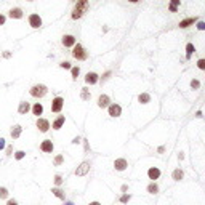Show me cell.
<instances>
[{"label":"cell","instance_id":"44","mask_svg":"<svg viewBox=\"0 0 205 205\" xmlns=\"http://www.w3.org/2000/svg\"><path fill=\"white\" fill-rule=\"evenodd\" d=\"M66 205H74V203H72V202H68V203H66Z\"/></svg>","mask_w":205,"mask_h":205},{"label":"cell","instance_id":"25","mask_svg":"<svg viewBox=\"0 0 205 205\" xmlns=\"http://www.w3.org/2000/svg\"><path fill=\"white\" fill-rule=\"evenodd\" d=\"M178 5H180V0H172L168 10H170V11H176V10H178Z\"/></svg>","mask_w":205,"mask_h":205},{"label":"cell","instance_id":"32","mask_svg":"<svg viewBox=\"0 0 205 205\" xmlns=\"http://www.w3.org/2000/svg\"><path fill=\"white\" fill-rule=\"evenodd\" d=\"M79 74H80V69H79V68H72V77H74V79H77Z\"/></svg>","mask_w":205,"mask_h":205},{"label":"cell","instance_id":"20","mask_svg":"<svg viewBox=\"0 0 205 205\" xmlns=\"http://www.w3.org/2000/svg\"><path fill=\"white\" fill-rule=\"evenodd\" d=\"M64 120H66V119H64V116H59V117L53 122V128H55V130H59V128L64 125Z\"/></svg>","mask_w":205,"mask_h":205},{"label":"cell","instance_id":"21","mask_svg":"<svg viewBox=\"0 0 205 205\" xmlns=\"http://www.w3.org/2000/svg\"><path fill=\"white\" fill-rule=\"evenodd\" d=\"M138 101H139V102H143V104H146V102L151 101V96H149L147 93H141V95L138 96Z\"/></svg>","mask_w":205,"mask_h":205},{"label":"cell","instance_id":"46","mask_svg":"<svg viewBox=\"0 0 205 205\" xmlns=\"http://www.w3.org/2000/svg\"><path fill=\"white\" fill-rule=\"evenodd\" d=\"M29 2H32V0H29Z\"/></svg>","mask_w":205,"mask_h":205},{"label":"cell","instance_id":"19","mask_svg":"<svg viewBox=\"0 0 205 205\" xmlns=\"http://www.w3.org/2000/svg\"><path fill=\"white\" fill-rule=\"evenodd\" d=\"M42 112H43V106L40 104V102H35V104L32 106V114L39 117V116H42Z\"/></svg>","mask_w":205,"mask_h":205},{"label":"cell","instance_id":"33","mask_svg":"<svg viewBox=\"0 0 205 205\" xmlns=\"http://www.w3.org/2000/svg\"><path fill=\"white\" fill-rule=\"evenodd\" d=\"M61 183H63L61 175H56V176H55V184H56V186H61Z\"/></svg>","mask_w":205,"mask_h":205},{"label":"cell","instance_id":"22","mask_svg":"<svg viewBox=\"0 0 205 205\" xmlns=\"http://www.w3.org/2000/svg\"><path fill=\"white\" fill-rule=\"evenodd\" d=\"M147 192L149 194H155V192H159V186H157L155 183H151L147 186Z\"/></svg>","mask_w":205,"mask_h":205},{"label":"cell","instance_id":"26","mask_svg":"<svg viewBox=\"0 0 205 205\" xmlns=\"http://www.w3.org/2000/svg\"><path fill=\"white\" fill-rule=\"evenodd\" d=\"M181 178H183V172H181V170H175V172H173V180H175V181H180Z\"/></svg>","mask_w":205,"mask_h":205},{"label":"cell","instance_id":"8","mask_svg":"<svg viewBox=\"0 0 205 205\" xmlns=\"http://www.w3.org/2000/svg\"><path fill=\"white\" fill-rule=\"evenodd\" d=\"M120 114H122V107L119 104H111L109 106V116L111 117H119Z\"/></svg>","mask_w":205,"mask_h":205},{"label":"cell","instance_id":"35","mask_svg":"<svg viewBox=\"0 0 205 205\" xmlns=\"http://www.w3.org/2000/svg\"><path fill=\"white\" fill-rule=\"evenodd\" d=\"M197 68L202 69V71L205 69V59H199V61H197Z\"/></svg>","mask_w":205,"mask_h":205},{"label":"cell","instance_id":"23","mask_svg":"<svg viewBox=\"0 0 205 205\" xmlns=\"http://www.w3.org/2000/svg\"><path fill=\"white\" fill-rule=\"evenodd\" d=\"M186 51H188V53H186V58H191V55L195 51L194 45H192V43H188V45H186Z\"/></svg>","mask_w":205,"mask_h":205},{"label":"cell","instance_id":"24","mask_svg":"<svg viewBox=\"0 0 205 205\" xmlns=\"http://www.w3.org/2000/svg\"><path fill=\"white\" fill-rule=\"evenodd\" d=\"M51 192H53L55 195H56L58 199H63V200H64V192H63L59 188H53V189H51Z\"/></svg>","mask_w":205,"mask_h":205},{"label":"cell","instance_id":"5","mask_svg":"<svg viewBox=\"0 0 205 205\" xmlns=\"http://www.w3.org/2000/svg\"><path fill=\"white\" fill-rule=\"evenodd\" d=\"M29 26L31 27H34V29H39V27L42 26V18L39 16V15H31L29 16Z\"/></svg>","mask_w":205,"mask_h":205},{"label":"cell","instance_id":"41","mask_svg":"<svg viewBox=\"0 0 205 205\" xmlns=\"http://www.w3.org/2000/svg\"><path fill=\"white\" fill-rule=\"evenodd\" d=\"M109 76H111V72H106V74H104V77H102V80H107Z\"/></svg>","mask_w":205,"mask_h":205},{"label":"cell","instance_id":"31","mask_svg":"<svg viewBox=\"0 0 205 205\" xmlns=\"http://www.w3.org/2000/svg\"><path fill=\"white\" fill-rule=\"evenodd\" d=\"M191 87H192L194 90H197V88L200 87V82H199V80H195V79H194V80L191 82Z\"/></svg>","mask_w":205,"mask_h":205},{"label":"cell","instance_id":"12","mask_svg":"<svg viewBox=\"0 0 205 205\" xmlns=\"http://www.w3.org/2000/svg\"><path fill=\"white\" fill-rule=\"evenodd\" d=\"M29 111H31V104H29V102L21 101L20 106H18V112H20V114H27Z\"/></svg>","mask_w":205,"mask_h":205},{"label":"cell","instance_id":"11","mask_svg":"<svg viewBox=\"0 0 205 205\" xmlns=\"http://www.w3.org/2000/svg\"><path fill=\"white\" fill-rule=\"evenodd\" d=\"M40 151H43V152H53V143L50 141V139H45V141H42Z\"/></svg>","mask_w":205,"mask_h":205},{"label":"cell","instance_id":"34","mask_svg":"<svg viewBox=\"0 0 205 205\" xmlns=\"http://www.w3.org/2000/svg\"><path fill=\"white\" fill-rule=\"evenodd\" d=\"M128 200H130V194H124L122 197H120V202H122V203H127Z\"/></svg>","mask_w":205,"mask_h":205},{"label":"cell","instance_id":"17","mask_svg":"<svg viewBox=\"0 0 205 205\" xmlns=\"http://www.w3.org/2000/svg\"><path fill=\"white\" fill-rule=\"evenodd\" d=\"M127 160L125 159H117L116 162H114V167H116V170H119V172H122V170H125L127 168Z\"/></svg>","mask_w":205,"mask_h":205},{"label":"cell","instance_id":"43","mask_svg":"<svg viewBox=\"0 0 205 205\" xmlns=\"http://www.w3.org/2000/svg\"><path fill=\"white\" fill-rule=\"evenodd\" d=\"M128 2H132V3H136V2H138V0H128Z\"/></svg>","mask_w":205,"mask_h":205},{"label":"cell","instance_id":"6","mask_svg":"<svg viewBox=\"0 0 205 205\" xmlns=\"http://www.w3.org/2000/svg\"><path fill=\"white\" fill-rule=\"evenodd\" d=\"M37 128L40 130L42 133H45V132H48V128H50V122L46 119H37Z\"/></svg>","mask_w":205,"mask_h":205},{"label":"cell","instance_id":"16","mask_svg":"<svg viewBox=\"0 0 205 205\" xmlns=\"http://www.w3.org/2000/svg\"><path fill=\"white\" fill-rule=\"evenodd\" d=\"M109 102H111V99H109L107 95H101V96L98 98V106H99V107H107Z\"/></svg>","mask_w":205,"mask_h":205},{"label":"cell","instance_id":"4","mask_svg":"<svg viewBox=\"0 0 205 205\" xmlns=\"http://www.w3.org/2000/svg\"><path fill=\"white\" fill-rule=\"evenodd\" d=\"M63 106H64V99L61 96H56L53 99V102H51V111H53V112H61Z\"/></svg>","mask_w":205,"mask_h":205},{"label":"cell","instance_id":"29","mask_svg":"<svg viewBox=\"0 0 205 205\" xmlns=\"http://www.w3.org/2000/svg\"><path fill=\"white\" fill-rule=\"evenodd\" d=\"M82 99H90V93H88V90L87 88H82Z\"/></svg>","mask_w":205,"mask_h":205},{"label":"cell","instance_id":"40","mask_svg":"<svg viewBox=\"0 0 205 205\" xmlns=\"http://www.w3.org/2000/svg\"><path fill=\"white\" fill-rule=\"evenodd\" d=\"M7 205H18V202H16V200H8Z\"/></svg>","mask_w":205,"mask_h":205},{"label":"cell","instance_id":"27","mask_svg":"<svg viewBox=\"0 0 205 205\" xmlns=\"http://www.w3.org/2000/svg\"><path fill=\"white\" fill-rule=\"evenodd\" d=\"M24 155H26L24 151H16V152H15V159H16V160H21V159H24Z\"/></svg>","mask_w":205,"mask_h":205},{"label":"cell","instance_id":"45","mask_svg":"<svg viewBox=\"0 0 205 205\" xmlns=\"http://www.w3.org/2000/svg\"><path fill=\"white\" fill-rule=\"evenodd\" d=\"M72 2H76V0H72Z\"/></svg>","mask_w":205,"mask_h":205},{"label":"cell","instance_id":"42","mask_svg":"<svg viewBox=\"0 0 205 205\" xmlns=\"http://www.w3.org/2000/svg\"><path fill=\"white\" fill-rule=\"evenodd\" d=\"M88 205H101V203H99V202H90Z\"/></svg>","mask_w":205,"mask_h":205},{"label":"cell","instance_id":"38","mask_svg":"<svg viewBox=\"0 0 205 205\" xmlns=\"http://www.w3.org/2000/svg\"><path fill=\"white\" fill-rule=\"evenodd\" d=\"M3 147H5V139H3V138H0V151H2Z\"/></svg>","mask_w":205,"mask_h":205},{"label":"cell","instance_id":"7","mask_svg":"<svg viewBox=\"0 0 205 205\" xmlns=\"http://www.w3.org/2000/svg\"><path fill=\"white\" fill-rule=\"evenodd\" d=\"M88 170H90V164H88V162H82L80 167L76 170V175H77V176H83V175L88 173Z\"/></svg>","mask_w":205,"mask_h":205},{"label":"cell","instance_id":"3","mask_svg":"<svg viewBox=\"0 0 205 205\" xmlns=\"http://www.w3.org/2000/svg\"><path fill=\"white\" fill-rule=\"evenodd\" d=\"M72 56L76 58V59H79V61H85L87 58H88V55H87V51H85V48L80 45V43H76L74 45V51H72Z\"/></svg>","mask_w":205,"mask_h":205},{"label":"cell","instance_id":"28","mask_svg":"<svg viewBox=\"0 0 205 205\" xmlns=\"http://www.w3.org/2000/svg\"><path fill=\"white\" fill-rule=\"evenodd\" d=\"M7 197H8V189L0 188V199H7Z\"/></svg>","mask_w":205,"mask_h":205},{"label":"cell","instance_id":"2","mask_svg":"<svg viewBox=\"0 0 205 205\" xmlns=\"http://www.w3.org/2000/svg\"><path fill=\"white\" fill-rule=\"evenodd\" d=\"M29 93H31V96H34V98H43L46 93H48V88H46L45 85H42V83H39V85H34L29 90Z\"/></svg>","mask_w":205,"mask_h":205},{"label":"cell","instance_id":"13","mask_svg":"<svg viewBox=\"0 0 205 205\" xmlns=\"http://www.w3.org/2000/svg\"><path fill=\"white\" fill-rule=\"evenodd\" d=\"M147 176H149V178H151L152 181H154V180H159L160 170H159V168H155V167H152V168H149V170H147Z\"/></svg>","mask_w":205,"mask_h":205},{"label":"cell","instance_id":"30","mask_svg":"<svg viewBox=\"0 0 205 205\" xmlns=\"http://www.w3.org/2000/svg\"><path fill=\"white\" fill-rule=\"evenodd\" d=\"M63 160H64V157H63V155H56V157H55V165H61Z\"/></svg>","mask_w":205,"mask_h":205},{"label":"cell","instance_id":"18","mask_svg":"<svg viewBox=\"0 0 205 205\" xmlns=\"http://www.w3.org/2000/svg\"><path fill=\"white\" fill-rule=\"evenodd\" d=\"M195 21H197V18H188V20H183V21L180 23V27H181V29H186V27L192 26Z\"/></svg>","mask_w":205,"mask_h":205},{"label":"cell","instance_id":"10","mask_svg":"<svg viewBox=\"0 0 205 205\" xmlns=\"http://www.w3.org/2000/svg\"><path fill=\"white\" fill-rule=\"evenodd\" d=\"M61 42H63L64 46H74L77 43V40H76V37H74V35H64Z\"/></svg>","mask_w":205,"mask_h":205},{"label":"cell","instance_id":"39","mask_svg":"<svg viewBox=\"0 0 205 205\" xmlns=\"http://www.w3.org/2000/svg\"><path fill=\"white\" fill-rule=\"evenodd\" d=\"M3 24H5V16L0 15V26H3Z\"/></svg>","mask_w":205,"mask_h":205},{"label":"cell","instance_id":"36","mask_svg":"<svg viewBox=\"0 0 205 205\" xmlns=\"http://www.w3.org/2000/svg\"><path fill=\"white\" fill-rule=\"evenodd\" d=\"M59 66L63 68V69H71V63H68V61H63Z\"/></svg>","mask_w":205,"mask_h":205},{"label":"cell","instance_id":"14","mask_svg":"<svg viewBox=\"0 0 205 205\" xmlns=\"http://www.w3.org/2000/svg\"><path fill=\"white\" fill-rule=\"evenodd\" d=\"M21 133H23V127H21V125H15V127L11 128V132H10V135H11L13 139H18V138L21 136Z\"/></svg>","mask_w":205,"mask_h":205},{"label":"cell","instance_id":"37","mask_svg":"<svg viewBox=\"0 0 205 205\" xmlns=\"http://www.w3.org/2000/svg\"><path fill=\"white\" fill-rule=\"evenodd\" d=\"M197 29L199 31H205V23H199L197 24Z\"/></svg>","mask_w":205,"mask_h":205},{"label":"cell","instance_id":"9","mask_svg":"<svg viewBox=\"0 0 205 205\" xmlns=\"http://www.w3.org/2000/svg\"><path fill=\"white\" fill-rule=\"evenodd\" d=\"M8 16H10L11 20H21L23 18V10L21 8H11V10L8 11Z\"/></svg>","mask_w":205,"mask_h":205},{"label":"cell","instance_id":"15","mask_svg":"<svg viewBox=\"0 0 205 205\" xmlns=\"http://www.w3.org/2000/svg\"><path fill=\"white\" fill-rule=\"evenodd\" d=\"M85 82L90 83V85H95V83L98 82V74H95V72H88L87 76H85Z\"/></svg>","mask_w":205,"mask_h":205},{"label":"cell","instance_id":"1","mask_svg":"<svg viewBox=\"0 0 205 205\" xmlns=\"http://www.w3.org/2000/svg\"><path fill=\"white\" fill-rule=\"evenodd\" d=\"M88 10V0H77L76 8L72 11V20H79L83 16V13H87Z\"/></svg>","mask_w":205,"mask_h":205}]
</instances>
